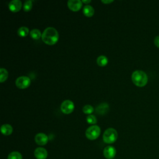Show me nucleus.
Segmentation results:
<instances>
[{
    "instance_id": "nucleus-16",
    "label": "nucleus",
    "mask_w": 159,
    "mask_h": 159,
    "mask_svg": "<svg viewBox=\"0 0 159 159\" xmlns=\"http://www.w3.org/2000/svg\"><path fill=\"white\" fill-rule=\"evenodd\" d=\"M29 32V30L27 27H20L17 30V34L20 37H25L28 35Z\"/></svg>"
},
{
    "instance_id": "nucleus-3",
    "label": "nucleus",
    "mask_w": 159,
    "mask_h": 159,
    "mask_svg": "<svg viewBox=\"0 0 159 159\" xmlns=\"http://www.w3.org/2000/svg\"><path fill=\"white\" fill-rule=\"evenodd\" d=\"M117 132L114 128L107 129L102 135L103 141L106 143H112L115 142L117 139Z\"/></svg>"
},
{
    "instance_id": "nucleus-12",
    "label": "nucleus",
    "mask_w": 159,
    "mask_h": 159,
    "mask_svg": "<svg viewBox=\"0 0 159 159\" xmlns=\"http://www.w3.org/2000/svg\"><path fill=\"white\" fill-rule=\"evenodd\" d=\"M1 131L3 135H11L12 132V127L11 125L8 124H5L1 125Z\"/></svg>"
},
{
    "instance_id": "nucleus-17",
    "label": "nucleus",
    "mask_w": 159,
    "mask_h": 159,
    "mask_svg": "<svg viewBox=\"0 0 159 159\" xmlns=\"http://www.w3.org/2000/svg\"><path fill=\"white\" fill-rule=\"evenodd\" d=\"M30 35L34 39H39L40 37H42L41 32L38 29H32L30 32Z\"/></svg>"
},
{
    "instance_id": "nucleus-8",
    "label": "nucleus",
    "mask_w": 159,
    "mask_h": 159,
    "mask_svg": "<svg viewBox=\"0 0 159 159\" xmlns=\"http://www.w3.org/2000/svg\"><path fill=\"white\" fill-rule=\"evenodd\" d=\"M48 136L44 133H38L35 136V142L39 145H45L48 142Z\"/></svg>"
},
{
    "instance_id": "nucleus-21",
    "label": "nucleus",
    "mask_w": 159,
    "mask_h": 159,
    "mask_svg": "<svg viewBox=\"0 0 159 159\" xmlns=\"http://www.w3.org/2000/svg\"><path fill=\"white\" fill-rule=\"evenodd\" d=\"M32 7V1L27 0L26 1L23 5V9L25 11H29Z\"/></svg>"
},
{
    "instance_id": "nucleus-4",
    "label": "nucleus",
    "mask_w": 159,
    "mask_h": 159,
    "mask_svg": "<svg viewBox=\"0 0 159 159\" xmlns=\"http://www.w3.org/2000/svg\"><path fill=\"white\" fill-rule=\"evenodd\" d=\"M101 129L98 125H93L89 127L85 132L86 137L89 140H95L100 135Z\"/></svg>"
},
{
    "instance_id": "nucleus-18",
    "label": "nucleus",
    "mask_w": 159,
    "mask_h": 159,
    "mask_svg": "<svg viewBox=\"0 0 159 159\" xmlns=\"http://www.w3.org/2000/svg\"><path fill=\"white\" fill-rule=\"evenodd\" d=\"M7 159H22V156L20 152L14 151L8 155Z\"/></svg>"
},
{
    "instance_id": "nucleus-20",
    "label": "nucleus",
    "mask_w": 159,
    "mask_h": 159,
    "mask_svg": "<svg viewBox=\"0 0 159 159\" xmlns=\"http://www.w3.org/2000/svg\"><path fill=\"white\" fill-rule=\"evenodd\" d=\"M83 111L85 114H90L94 111V108L92 106L89 104H86L83 106Z\"/></svg>"
},
{
    "instance_id": "nucleus-9",
    "label": "nucleus",
    "mask_w": 159,
    "mask_h": 159,
    "mask_svg": "<svg viewBox=\"0 0 159 159\" xmlns=\"http://www.w3.org/2000/svg\"><path fill=\"white\" fill-rule=\"evenodd\" d=\"M34 156L37 159H46L48 156V152L45 148L38 147L34 150Z\"/></svg>"
},
{
    "instance_id": "nucleus-6",
    "label": "nucleus",
    "mask_w": 159,
    "mask_h": 159,
    "mask_svg": "<svg viewBox=\"0 0 159 159\" xmlns=\"http://www.w3.org/2000/svg\"><path fill=\"white\" fill-rule=\"evenodd\" d=\"M74 103L70 100H65L61 104V111L65 114H70L74 109Z\"/></svg>"
},
{
    "instance_id": "nucleus-13",
    "label": "nucleus",
    "mask_w": 159,
    "mask_h": 159,
    "mask_svg": "<svg viewBox=\"0 0 159 159\" xmlns=\"http://www.w3.org/2000/svg\"><path fill=\"white\" fill-rule=\"evenodd\" d=\"M94 13V8L90 5H86L83 7V14L88 17L92 16Z\"/></svg>"
},
{
    "instance_id": "nucleus-23",
    "label": "nucleus",
    "mask_w": 159,
    "mask_h": 159,
    "mask_svg": "<svg viewBox=\"0 0 159 159\" xmlns=\"http://www.w3.org/2000/svg\"><path fill=\"white\" fill-rule=\"evenodd\" d=\"M154 44L157 47L159 48V35H157L155 37V39H154Z\"/></svg>"
},
{
    "instance_id": "nucleus-11",
    "label": "nucleus",
    "mask_w": 159,
    "mask_h": 159,
    "mask_svg": "<svg viewBox=\"0 0 159 159\" xmlns=\"http://www.w3.org/2000/svg\"><path fill=\"white\" fill-rule=\"evenodd\" d=\"M22 7V2L20 0H12L9 3V8L12 12L19 11Z\"/></svg>"
},
{
    "instance_id": "nucleus-24",
    "label": "nucleus",
    "mask_w": 159,
    "mask_h": 159,
    "mask_svg": "<svg viewBox=\"0 0 159 159\" xmlns=\"http://www.w3.org/2000/svg\"><path fill=\"white\" fill-rule=\"evenodd\" d=\"M104 3H110L113 1V0H102L101 1Z\"/></svg>"
},
{
    "instance_id": "nucleus-10",
    "label": "nucleus",
    "mask_w": 159,
    "mask_h": 159,
    "mask_svg": "<svg viewBox=\"0 0 159 159\" xmlns=\"http://www.w3.org/2000/svg\"><path fill=\"white\" fill-rule=\"evenodd\" d=\"M67 4L68 7L73 11H78L82 6V1L80 0H69Z\"/></svg>"
},
{
    "instance_id": "nucleus-7",
    "label": "nucleus",
    "mask_w": 159,
    "mask_h": 159,
    "mask_svg": "<svg viewBox=\"0 0 159 159\" xmlns=\"http://www.w3.org/2000/svg\"><path fill=\"white\" fill-rule=\"evenodd\" d=\"M116 150L113 146H107L103 150V155L107 159H112L115 157Z\"/></svg>"
},
{
    "instance_id": "nucleus-25",
    "label": "nucleus",
    "mask_w": 159,
    "mask_h": 159,
    "mask_svg": "<svg viewBox=\"0 0 159 159\" xmlns=\"http://www.w3.org/2000/svg\"><path fill=\"white\" fill-rule=\"evenodd\" d=\"M82 2L84 3H89L91 2V0H83Z\"/></svg>"
},
{
    "instance_id": "nucleus-5",
    "label": "nucleus",
    "mask_w": 159,
    "mask_h": 159,
    "mask_svg": "<svg viewBox=\"0 0 159 159\" xmlns=\"http://www.w3.org/2000/svg\"><path fill=\"white\" fill-rule=\"evenodd\" d=\"M30 84V80L28 76H22L18 77L16 80V86L20 89L26 88Z\"/></svg>"
},
{
    "instance_id": "nucleus-14",
    "label": "nucleus",
    "mask_w": 159,
    "mask_h": 159,
    "mask_svg": "<svg viewBox=\"0 0 159 159\" xmlns=\"http://www.w3.org/2000/svg\"><path fill=\"white\" fill-rule=\"evenodd\" d=\"M109 109V106L107 103H102L100 104L96 108V112L98 114H104L106 112V111Z\"/></svg>"
},
{
    "instance_id": "nucleus-1",
    "label": "nucleus",
    "mask_w": 159,
    "mask_h": 159,
    "mask_svg": "<svg viewBox=\"0 0 159 159\" xmlns=\"http://www.w3.org/2000/svg\"><path fill=\"white\" fill-rule=\"evenodd\" d=\"M59 35L57 29L52 27H48L46 28L42 34V40L48 45H53L58 40Z\"/></svg>"
},
{
    "instance_id": "nucleus-22",
    "label": "nucleus",
    "mask_w": 159,
    "mask_h": 159,
    "mask_svg": "<svg viewBox=\"0 0 159 159\" xmlns=\"http://www.w3.org/2000/svg\"><path fill=\"white\" fill-rule=\"evenodd\" d=\"M86 120L89 124H94L97 122V119L95 116L92 115V114H89L87 117H86Z\"/></svg>"
},
{
    "instance_id": "nucleus-15",
    "label": "nucleus",
    "mask_w": 159,
    "mask_h": 159,
    "mask_svg": "<svg viewBox=\"0 0 159 159\" xmlns=\"http://www.w3.org/2000/svg\"><path fill=\"white\" fill-rule=\"evenodd\" d=\"M108 62L107 58L104 55H100L97 58V63L98 65L103 66L107 65Z\"/></svg>"
},
{
    "instance_id": "nucleus-19",
    "label": "nucleus",
    "mask_w": 159,
    "mask_h": 159,
    "mask_svg": "<svg viewBox=\"0 0 159 159\" xmlns=\"http://www.w3.org/2000/svg\"><path fill=\"white\" fill-rule=\"evenodd\" d=\"M0 73H1V77H0V82H3L6 81L8 77V72L6 69L4 68H0Z\"/></svg>"
},
{
    "instance_id": "nucleus-2",
    "label": "nucleus",
    "mask_w": 159,
    "mask_h": 159,
    "mask_svg": "<svg viewBox=\"0 0 159 159\" xmlns=\"http://www.w3.org/2000/svg\"><path fill=\"white\" fill-rule=\"evenodd\" d=\"M132 82L139 87L145 86L148 82V76L142 70H135L132 74Z\"/></svg>"
}]
</instances>
